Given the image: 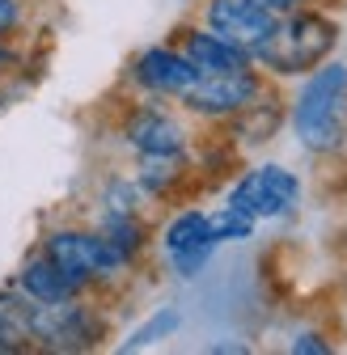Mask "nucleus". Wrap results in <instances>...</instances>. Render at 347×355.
Returning a JSON list of instances; mask_svg holds the SVG:
<instances>
[{"label":"nucleus","instance_id":"1","mask_svg":"<svg viewBox=\"0 0 347 355\" xmlns=\"http://www.w3.org/2000/svg\"><path fill=\"white\" fill-rule=\"evenodd\" d=\"M292 127L301 144L314 153H335L343 144L347 136V68L343 64H326L305 80L292 106Z\"/></svg>","mask_w":347,"mask_h":355},{"label":"nucleus","instance_id":"2","mask_svg":"<svg viewBox=\"0 0 347 355\" xmlns=\"http://www.w3.org/2000/svg\"><path fill=\"white\" fill-rule=\"evenodd\" d=\"M339 42V26L326 21L322 13H292L288 21H276L271 38L258 47V64H267L271 72L280 76H292V72H310L318 68Z\"/></svg>","mask_w":347,"mask_h":355},{"label":"nucleus","instance_id":"3","mask_svg":"<svg viewBox=\"0 0 347 355\" xmlns=\"http://www.w3.org/2000/svg\"><path fill=\"white\" fill-rule=\"evenodd\" d=\"M301 195V182L280 169V165H263V169H250L242 182L233 187L229 195V207H237L242 216L250 220H271V216H284Z\"/></svg>","mask_w":347,"mask_h":355},{"label":"nucleus","instance_id":"4","mask_svg":"<svg viewBox=\"0 0 347 355\" xmlns=\"http://www.w3.org/2000/svg\"><path fill=\"white\" fill-rule=\"evenodd\" d=\"M276 13L271 9H263L258 0H212L208 5V26H212V34H221V38H229L233 47H242V51H258L263 42L271 38V30H276Z\"/></svg>","mask_w":347,"mask_h":355},{"label":"nucleus","instance_id":"5","mask_svg":"<svg viewBox=\"0 0 347 355\" xmlns=\"http://www.w3.org/2000/svg\"><path fill=\"white\" fill-rule=\"evenodd\" d=\"M254 98H258V76L250 68L195 76V85L183 94V102L199 114H233V110H246Z\"/></svg>","mask_w":347,"mask_h":355},{"label":"nucleus","instance_id":"6","mask_svg":"<svg viewBox=\"0 0 347 355\" xmlns=\"http://www.w3.org/2000/svg\"><path fill=\"white\" fill-rule=\"evenodd\" d=\"M47 258L60 262L81 284L94 275H115L123 266V258L106 245L102 233H56V237H47Z\"/></svg>","mask_w":347,"mask_h":355},{"label":"nucleus","instance_id":"7","mask_svg":"<svg viewBox=\"0 0 347 355\" xmlns=\"http://www.w3.org/2000/svg\"><path fill=\"white\" fill-rule=\"evenodd\" d=\"M34 338L51 351H81L98 338V322L85 313L81 304L51 300V304H34Z\"/></svg>","mask_w":347,"mask_h":355},{"label":"nucleus","instance_id":"8","mask_svg":"<svg viewBox=\"0 0 347 355\" xmlns=\"http://www.w3.org/2000/svg\"><path fill=\"white\" fill-rule=\"evenodd\" d=\"M212 250H216V237L208 229V216L203 211H183L165 229V254H169L174 266H178V275H195L199 266L208 262Z\"/></svg>","mask_w":347,"mask_h":355},{"label":"nucleus","instance_id":"9","mask_svg":"<svg viewBox=\"0 0 347 355\" xmlns=\"http://www.w3.org/2000/svg\"><path fill=\"white\" fill-rule=\"evenodd\" d=\"M195 68L187 55L178 51H165V47H153L136 60V80L144 89H153V94H187V89L195 85Z\"/></svg>","mask_w":347,"mask_h":355},{"label":"nucleus","instance_id":"10","mask_svg":"<svg viewBox=\"0 0 347 355\" xmlns=\"http://www.w3.org/2000/svg\"><path fill=\"white\" fill-rule=\"evenodd\" d=\"M183 55L191 60V68L199 72V76H208V72H237V68H246V55L250 51H242V47H233L229 38H221V34H203V30H191L187 34V42H183Z\"/></svg>","mask_w":347,"mask_h":355},{"label":"nucleus","instance_id":"11","mask_svg":"<svg viewBox=\"0 0 347 355\" xmlns=\"http://www.w3.org/2000/svg\"><path fill=\"white\" fill-rule=\"evenodd\" d=\"M22 288H26V296H30V300L51 304V300H72V296H76V288H81V279H76V275H68L60 262H51L47 254H42V258H34L26 271H22Z\"/></svg>","mask_w":347,"mask_h":355},{"label":"nucleus","instance_id":"12","mask_svg":"<svg viewBox=\"0 0 347 355\" xmlns=\"http://www.w3.org/2000/svg\"><path fill=\"white\" fill-rule=\"evenodd\" d=\"M127 140L140 153H183V127L161 110H140L127 123Z\"/></svg>","mask_w":347,"mask_h":355},{"label":"nucleus","instance_id":"13","mask_svg":"<svg viewBox=\"0 0 347 355\" xmlns=\"http://www.w3.org/2000/svg\"><path fill=\"white\" fill-rule=\"evenodd\" d=\"M34 338V304L22 292H0V351H22Z\"/></svg>","mask_w":347,"mask_h":355},{"label":"nucleus","instance_id":"14","mask_svg":"<svg viewBox=\"0 0 347 355\" xmlns=\"http://www.w3.org/2000/svg\"><path fill=\"white\" fill-rule=\"evenodd\" d=\"M102 237H106V245L127 262L140 245H144V229H140V220L132 216V211H115L110 220H106V229H102Z\"/></svg>","mask_w":347,"mask_h":355},{"label":"nucleus","instance_id":"15","mask_svg":"<svg viewBox=\"0 0 347 355\" xmlns=\"http://www.w3.org/2000/svg\"><path fill=\"white\" fill-rule=\"evenodd\" d=\"M208 229H212L216 245H221V241H246V237L254 233V220H250V216H242L237 207H225V211L208 216Z\"/></svg>","mask_w":347,"mask_h":355},{"label":"nucleus","instance_id":"16","mask_svg":"<svg viewBox=\"0 0 347 355\" xmlns=\"http://www.w3.org/2000/svg\"><path fill=\"white\" fill-rule=\"evenodd\" d=\"M174 326H178V318H174V313H161V318H157L153 326H144V330H140V334H136L132 343H127V347H144V343H153L157 334H165V330H174Z\"/></svg>","mask_w":347,"mask_h":355},{"label":"nucleus","instance_id":"17","mask_svg":"<svg viewBox=\"0 0 347 355\" xmlns=\"http://www.w3.org/2000/svg\"><path fill=\"white\" fill-rule=\"evenodd\" d=\"M292 351H296V355H326V343H322L318 334H301V338L292 343Z\"/></svg>","mask_w":347,"mask_h":355},{"label":"nucleus","instance_id":"18","mask_svg":"<svg viewBox=\"0 0 347 355\" xmlns=\"http://www.w3.org/2000/svg\"><path fill=\"white\" fill-rule=\"evenodd\" d=\"M17 26V5L13 0H0V34H9Z\"/></svg>","mask_w":347,"mask_h":355},{"label":"nucleus","instance_id":"19","mask_svg":"<svg viewBox=\"0 0 347 355\" xmlns=\"http://www.w3.org/2000/svg\"><path fill=\"white\" fill-rule=\"evenodd\" d=\"M258 5H263V9H271V13L280 17V13H292V9L301 5V0H258Z\"/></svg>","mask_w":347,"mask_h":355},{"label":"nucleus","instance_id":"20","mask_svg":"<svg viewBox=\"0 0 347 355\" xmlns=\"http://www.w3.org/2000/svg\"><path fill=\"white\" fill-rule=\"evenodd\" d=\"M5 60H9V55H5V51H0V64H5Z\"/></svg>","mask_w":347,"mask_h":355}]
</instances>
